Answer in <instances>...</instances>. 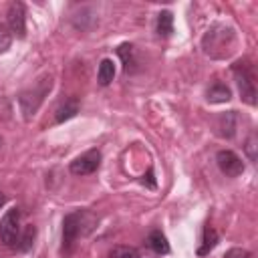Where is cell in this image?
I'll return each instance as SVG.
<instances>
[{
	"label": "cell",
	"instance_id": "52a82bcc",
	"mask_svg": "<svg viewBox=\"0 0 258 258\" xmlns=\"http://www.w3.org/2000/svg\"><path fill=\"white\" fill-rule=\"evenodd\" d=\"M216 161H218V167L224 175L228 177H238L240 173H244V161L230 149H222L218 151L216 155Z\"/></svg>",
	"mask_w": 258,
	"mask_h": 258
},
{
	"label": "cell",
	"instance_id": "ba28073f",
	"mask_svg": "<svg viewBox=\"0 0 258 258\" xmlns=\"http://www.w3.org/2000/svg\"><path fill=\"white\" fill-rule=\"evenodd\" d=\"M6 20H8V30L12 34H16L18 38L26 36V12H24V4L22 2H12L8 6Z\"/></svg>",
	"mask_w": 258,
	"mask_h": 258
},
{
	"label": "cell",
	"instance_id": "ffe728a7",
	"mask_svg": "<svg viewBox=\"0 0 258 258\" xmlns=\"http://www.w3.org/2000/svg\"><path fill=\"white\" fill-rule=\"evenodd\" d=\"M246 153H248V157L254 161L256 159V135L252 133L250 137H248V141H246Z\"/></svg>",
	"mask_w": 258,
	"mask_h": 258
},
{
	"label": "cell",
	"instance_id": "7c38bea8",
	"mask_svg": "<svg viewBox=\"0 0 258 258\" xmlns=\"http://www.w3.org/2000/svg\"><path fill=\"white\" fill-rule=\"evenodd\" d=\"M117 54H119V56H121V60H123V69H125V73L135 71L137 60H135V50H133V44H129V42L119 44Z\"/></svg>",
	"mask_w": 258,
	"mask_h": 258
},
{
	"label": "cell",
	"instance_id": "9c48e42d",
	"mask_svg": "<svg viewBox=\"0 0 258 258\" xmlns=\"http://www.w3.org/2000/svg\"><path fill=\"white\" fill-rule=\"evenodd\" d=\"M79 113V101L73 97V99H67L64 103H60L54 111V121L56 123H64L69 119H73L75 115Z\"/></svg>",
	"mask_w": 258,
	"mask_h": 258
},
{
	"label": "cell",
	"instance_id": "8992f818",
	"mask_svg": "<svg viewBox=\"0 0 258 258\" xmlns=\"http://www.w3.org/2000/svg\"><path fill=\"white\" fill-rule=\"evenodd\" d=\"M99 165H101V151L99 149H89L83 155L75 157L71 161L69 169H71L73 175H89V173L97 171Z\"/></svg>",
	"mask_w": 258,
	"mask_h": 258
},
{
	"label": "cell",
	"instance_id": "30bf717a",
	"mask_svg": "<svg viewBox=\"0 0 258 258\" xmlns=\"http://www.w3.org/2000/svg\"><path fill=\"white\" fill-rule=\"evenodd\" d=\"M155 30H157V34L163 36V38L171 36V32H173V14H171L169 10H161V12L157 14Z\"/></svg>",
	"mask_w": 258,
	"mask_h": 258
},
{
	"label": "cell",
	"instance_id": "44dd1931",
	"mask_svg": "<svg viewBox=\"0 0 258 258\" xmlns=\"http://www.w3.org/2000/svg\"><path fill=\"white\" fill-rule=\"evenodd\" d=\"M226 258H252V254L248 250H242V248H232L226 252Z\"/></svg>",
	"mask_w": 258,
	"mask_h": 258
},
{
	"label": "cell",
	"instance_id": "3957f363",
	"mask_svg": "<svg viewBox=\"0 0 258 258\" xmlns=\"http://www.w3.org/2000/svg\"><path fill=\"white\" fill-rule=\"evenodd\" d=\"M50 89H52V77L50 75H44L32 87L24 89L18 95V105H20V111H22V115H24L26 121H30L36 115L38 107L42 105V101H44V97L48 95Z\"/></svg>",
	"mask_w": 258,
	"mask_h": 258
},
{
	"label": "cell",
	"instance_id": "277c9868",
	"mask_svg": "<svg viewBox=\"0 0 258 258\" xmlns=\"http://www.w3.org/2000/svg\"><path fill=\"white\" fill-rule=\"evenodd\" d=\"M232 73L238 83V91L244 103L256 105V83H254V71L248 60H240L232 67Z\"/></svg>",
	"mask_w": 258,
	"mask_h": 258
},
{
	"label": "cell",
	"instance_id": "5b68a950",
	"mask_svg": "<svg viewBox=\"0 0 258 258\" xmlns=\"http://www.w3.org/2000/svg\"><path fill=\"white\" fill-rule=\"evenodd\" d=\"M18 236H20V210L10 208L0 220V240L4 242V246L14 248Z\"/></svg>",
	"mask_w": 258,
	"mask_h": 258
},
{
	"label": "cell",
	"instance_id": "7a4b0ae2",
	"mask_svg": "<svg viewBox=\"0 0 258 258\" xmlns=\"http://www.w3.org/2000/svg\"><path fill=\"white\" fill-rule=\"evenodd\" d=\"M238 36L232 26L214 24L202 38V48L210 58H228L236 50Z\"/></svg>",
	"mask_w": 258,
	"mask_h": 258
},
{
	"label": "cell",
	"instance_id": "6da1fadb",
	"mask_svg": "<svg viewBox=\"0 0 258 258\" xmlns=\"http://www.w3.org/2000/svg\"><path fill=\"white\" fill-rule=\"evenodd\" d=\"M99 218L89 210H75L64 216L62 220V242H60V254L71 256L75 250V244L81 236L91 234L97 228Z\"/></svg>",
	"mask_w": 258,
	"mask_h": 258
},
{
	"label": "cell",
	"instance_id": "d6986e66",
	"mask_svg": "<svg viewBox=\"0 0 258 258\" xmlns=\"http://www.w3.org/2000/svg\"><path fill=\"white\" fill-rule=\"evenodd\" d=\"M10 42H12V32L8 30L6 24L0 22V54L10 48Z\"/></svg>",
	"mask_w": 258,
	"mask_h": 258
},
{
	"label": "cell",
	"instance_id": "e0dca14e",
	"mask_svg": "<svg viewBox=\"0 0 258 258\" xmlns=\"http://www.w3.org/2000/svg\"><path fill=\"white\" fill-rule=\"evenodd\" d=\"M220 135L224 137H232L236 133V113L234 111H228L226 115L220 117Z\"/></svg>",
	"mask_w": 258,
	"mask_h": 258
},
{
	"label": "cell",
	"instance_id": "8fae6325",
	"mask_svg": "<svg viewBox=\"0 0 258 258\" xmlns=\"http://www.w3.org/2000/svg\"><path fill=\"white\" fill-rule=\"evenodd\" d=\"M147 246H149L155 254H169V242H167V238H165L159 230H153V232L147 236Z\"/></svg>",
	"mask_w": 258,
	"mask_h": 258
},
{
	"label": "cell",
	"instance_id": "2e32d148",
	"mask_svg": "<svg viewBox=\"0 0 258 258\" xmlns=\"http://www.w3.org/2000/svg\"><path fill=\"white\" fill-rule=\"evenodd\" d=\"M34 238H36V228L34 226H26L24 232L18 236V242H16L14 248L18 252H28L32 248V244H34Z\"/></svg>",
	"mask_w": 258,
	"mask_h": 258
},
{
	"label": "cell",
	"instance_id": "5bb4252c",
	"mask_svg": "<svg viewBox=\"0 0 258 258\" xmlns=\"http://www.w3.org/2000/svg\"><path fill=\"white\" fill-rule=\"evenodd\" d=\"M230 99H232V93L224 83H214L208 89V101L210 103H226Z\"/></svg>",
	"mask_w": 258,
	"mask_h": 258
},
{
	"label": "cell",
	"instance_id": "4fadbf2b",
	"mask_svg": "<svg viewBox=\"0 0 258 258\" xmlns=\"http://www.w3.org/2000/svg\"><path fill=\"white\" fill-rule=\"evenodd\" d=\"M115 77V62L111 58H103L99 62V71H97V81L101 87H107Z\"/></svg>",
	"mask_w": 258,
	"mask_h": 258
},
{
	"label": "cell",
	"instance_id": "7402d4cb",
	"mask_svg": "<svg viewBox=\"0 0 258 258\" xmlns=\"http://www.w3.org/2000/svg\"><path fill=\"white\" fill-rule=\"evenodd\" d=\"M4 202H6V196H4V194H2V191H0V208H2V206H4Z\"/></svg>",
	"mask_w": 258,
	"mask_h": 258
},
{
	"label": "cell",
	"instance_id": "ac0fdd59",
	"mask_svg": "<svg viewBox=\"0 0 258 258\" xmlns=\"http://www.w3.org/2000/svg\"><path fill=\"white\" fill-rule=\"evenodd\" d=\"M109 258H141V254L133 246H115L109 252Z\"/></svg>",
	"mask_w": 258,
	"mask_h": 258
},
{
	"label": "cell",
	"instance_id": "9a60e30c",
	"mask_svg": "<svg viewBox=\"0 0 258 258\" xmlns=\"http://www.w3.org/2000/svg\"><path fill=\"white\" fill-rule=\"evenodd\" d=\"M216 244H218V232L212 226H206L204 228V236H202V246L198 248V256H206Z\"/></svg>",
	"mask_w": 258,
	"mask_h": 258
}]
</instances>
